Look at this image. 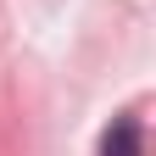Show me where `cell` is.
<instances>
[{
  "mask_svg": "<svg viewBox=\"0 0 156 156\" xmlns=\"http://www.w3.org/2000/svg\"><path fill=\"white\" fill-rule=\"evenodd\" d=\"M101 156H140V117H117L101 140Z\"/></svg>",
  "mask_w": 156,
  "mask_h": 156,
  "instance_id": "obj_1",
  "label": "cell"
}]
</instances>
